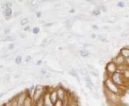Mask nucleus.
<instances>
[{
    "label": "nucleus",
    "mask_w": 129,
    "mask_h": 106,
    "mask_svg": "<svg viewBox=\"0 0 129 106\" xmlns=\"http://www.w3.org/2000/svg\"><path fill=\"white\" fill-rule=\"evenodd\" d=\"M2 67H2V65H0V68H2Z\"/></svg>",
    "instance_id": "nucleus-44"
},
{
    "label": "nucleus",
    "mask_w": 129,
    "mask_h": 106,
    "mask_svg": "<svg viewBox=\"0 0 129 106\" xmlns=\"http://www.w3.org/2000/svg\"><path fill=\"white\" fill-rule=\"evenodd\" d=\"M20 37H22V39H24V38H25V37H26V35H25L24 34H20Z\"/></svg>",
    "instance_id": "nucleus-41"
},
{
    "label": "nucleus",
    "mask_w": 129,
    "mask_h": 106,
    "mask_svg": "<svg viewBox=\"0 0 129 106\" xmlns=\"http://www.w3.org/2000/svg\"><path fill=\"white\" fill-rule=\"evenodd\" d=\"M35 106H45L44 105V100L43 97H41L40 99H39L38 100L35 102Z\"/></svg>",
    "instance_id": "nucleus-15"
},
{
    "label": "nucleus",
    "mask_w": 129,
    "mask_h": 106,
    "mask_svg": "<svg viewBox=\"0 0 129 106\" xmlns=\"http://www.w3.org/2000/svg\"><path fill=\"white\" fill-rule=\"evenodd\" d=\"M28 95V92H21L20 94H19L17 96L16 99H17V104L18 106H23L24 102L25 101V99Z\"/></svg>",
    "instance_id": "nucleus-7"
},
{
    "label": "nucleus",
    "mask_w": 129,
    "mask_h": 106,
    "mask_svg": "<svg viewBox=\"0 0 129 106\" xmlns=\"http://www.w3.org/2000/svg\"><path fill=\"white\" fill-rule=\"evenodd\" d=\"M37 8H38V5H32V6L30 7V11L35 12Z\"/></svg>",
    "instance_id": "nucleus-24"
},
{
    "label": "nucleus",
    "mask_w": 129,
    "mask_h": 106,
    "mask_svg": "<svg viewBox=\"0 0 129 106\" xmlns=\"http://www.w3.org/2000/svg\"><path fill=\"white\" fill-rule=\"evenodd\" d=\"M68 106H79L78 100H75V99L70 100V98H69V103H68Z\"/></svg>",
    "instance_id": "nucleus-16"
},
{
    "label": "nucleus",
    "mask_w": 129,
    "mask_h": 106,
    "mask_svg": "<svg viewBox=\"0 0 129 106\" xmlns=\"http://www.w3.org/2000/svg\"><path fill=\"white\" fill-rule=\"evenodd\" d=\"M9 32H10V29H6L5 30V34H8Z\"/></svg>",
    "instance_id": "nucleus-40"
},
{
    "label": "nucleus",
    "mask_w": 129,
    "mask_h": 106,
    "mask_svg": "<svg viewBox=\"0 0 129 106\" xmlns=\"http://www.w3.org/2000/svg\"><path fill=\"white\" fill-rule=\"evenodd\" d=\"M88 3H90V5H95V6H96L98 5V2H97L96 1H88Z\"/></svg>",
    "instance_id": "nucleus-32"
},
{
    "label": "nucleus",
    "mask_w": 129,
    "mask_h": 106,
    "mask_svg": "<svg viewBox=\"0 0 129 106\" xmlns=\"http://www.w3.org/2000/svg\"><path fill=\"white\" fill-rule=\"evenodd\" d=\"M34 104H35V102L33 100L32 97L28 93V95L26 97V99H25V101L24 102L23 106H33Z\"/></svg>",
    "instance_id": "nucleus-12"
},
{
    "label": "nucleus",
    "mask_w": 129,
    "mask_h": 106,
    "mask_svg": "<svg viewBox=\"0 0 129 106\" xmlns=\"http://www.w3.org/2000/svg\"><path fill=\"white\" fill-rule=\"evenodd\" d=\"M68 73L70 75H71V76H73L75 78H76L78 80V82L80 81V79L79 78V75H78V70L77 69H75V68H72V69H69L68 71Z\"/></svg>",
    "instance_id": "nucleus-11"
},
{
    "label": "nucleus",
    "mask_w": 129,
    "mask_h": 106,
    "mask_svg": "<svg viewBox=\"0 0 129 106\" xmlns=\"http://www.w3.org/2000/svg\"><path fill=\"white\" fill-rule=\"evenodd\" d=\"M117 69H118V66L111 60L110 62H108L106 65V73H107L110 77L113 74L117 72Z\"/></svg>",
    "instance_id": "nucleus-5"
},
{
    "label": "nucleus",
    "mask_w": 129,
    "mask_h": 106,
    "mask_svg": "<svg viewBox=\"0 0 129 106\" xmlns=\"http://www.w3.org/2000/svg\"><path fill=\"white\" fill-rule=\"evenodd\" d=\"M69 12L70 13H74V12H75V9H74L73 8H72V9L69 11Z\"/></svg>",
    "instance_id": "nucleus-42"
},
{
    "label": "nucleus",
    "mask_w": 129,
    "mask_h": 106,
    "mask_svg": "<svg viewBox=\"0 0 129 106\" xmlns=\"http://www.w3.org/2000/svg\"><path fill=\"white\" fill-rule=\"evenodd\" d=\"M54 106H65V105H64V102L62 101V100H58L54 104Z\"/></svg>",
    "instance_id": "nucleus-21"
},
{
    "label": "nucleus",
    "mask_w": 129,
    "mask_h": 106,
    "mask_svg": "<svg viewBox=\"0 0 129 106\" xmlns=\"http://www.w3.org/2000/svg\"><path fill=\"white\" fill-rule=\"evenodd\" d=\"M79 55L83 58H87L90 56V52H88L87 50H79Z\"/></svg>",
    "instance_id": "nucleus-13"
},
{
    "label": "nucleus",
    "mask_w": 129,
    "mask_h": 106,
    "mask_svg": "<svg viewBox=\"0 0 129 106\" xmlns=\"http://www.w3.org/2000/svg\"><path fill=\"white\" fill-rule=\"evenodd\" d=\"M29 22V19L27 18H23L21 19L20 21V24L21 25H26Z\"/></svg>",
    "instance_id": "nucleus-22"
},
{
    "label": "nucleus",
    "mask_w": 129,
    "mask_h": 106,
    "mask_svg": "<svg viewBox=\"0 0 129 106\" xmlns=\"http://www.w3.org/2000/svg\"><path fill=\"white\" fill-rule=\"evenodd\" d=\"M119 54L123 56L125 59L129 57V47L125 46L124 47L121 48L119 52Z\"/></svg>",
    "instance_id": "nucleus-10"
},
{
    "label": "nucleus",
    "mask_w": 129,
    "mask_h": 106,
    "mask_svg": "<svg viewBox=\"0 0 129 106\" xmlns=\"http://www.w3.org/2000/svg\"><path fill=\"white\" fill-rule=\"evenodd\" d=\"M22 57L21 55L17 56V57L15 58V62H16V64H17V65H20V64L22 63Z\"/></svg>",
    "instance_id": "nucleus-20"
},
{
    "label": "nucleus",
    "mask_w": 129,
    "mask_h": 106,
    "mask_svg": "<svg viewBox=\"0 0 129 106\" xmlns=\"http://www.w3.org/2000/svg\"><path fill=\"white\" fill-rule=\"evenodd\" d=\"M40 28L37 27H35L32 29V33L34 34H39L40 32Z\"/></svg>",
    "instance_id": "nucleus-23"
},
{
    "label": "nucleus",
    "mask_w": 129,
    "mask_h": 106,
    "mask_svg": "<svg viewBox=\"0 0 129 106\" xmlns=\"http://www.w3.org/2000/svg\"><path fill=\"white\" fill-rule=\"evenodd\" d=\"M53 24H54V23H52V22H47V23L44 24L43 27H52Z\"/></svg>",
    "instance_id": "nucleus-26"
},
{
    "label": "nucleus",
    "mask_w": 129,
    "mask_h": 106,
    "mask_svg": "<svg viewBox=\"0 0 129 106\" xmlns=\"http://www.w3.org/2000/svg\"><path fill=\"white\" fill-rule=\"evenodd\" d=\"M92 29L93 30H99V27H98V26H97L96 24H92Z\"/></svg>",
    "instance_id": "nucleus-33"
},
{
    "label": "nucleus",
    "mask_w": 129,
    "mask_h": 106,
    "mask_svg": "<svg viewBox=\"0 0 129 106\" xmlns=\"http://www.w3.org/2000/svg\"><path fill=\"white\" fill-rule=\"evenodd\" d=\"M43 100H44V105L45 106H54L53 102H52L50 97V92L47 90L45 93L44 96H43Z\"/></svg>",
    "instance_id": "nucleus-9"
},
{
    "label": "nucleus",
    "mask_w": 129,
    "mask_h": 106,
    "mask_svg": "<svg viewBox=\"0 0 129 106\" xmlns=\"http://www.w3.org/2000/svg\"><path fill=\"white\" fill-rule=\"evenodd\" d=\"M22 14L20 12H15L14 13V17H17L19 15H20V14Z\"/></svg>",
    "instance_id": "nucleus-36"
},
{
    "label": "nucleus",
    "mask_w": 129,
    "mask_h": 106,
    "mask_svg": "<svg viewBox=\"0 0 129 106\" xmlns=\"http://www.w3.org/2000/svg\"><path fill=\"white\" fill-rule=\"evenodd\" d=\"M125 65H127L128 67H129V57L125 59Z\"/></svg>",
    "instance_id": "nucleus-37"
},
{
    "label": "nucleus",
    "mask_w": 129,
    "mask_h": 106,
    "mask_svg": "<svg viewBox=\"0 0 129 106\" xmlns=\"http://www.w3.org/2000/svg\"><path fill=\"white\" fill-rule=\"evenodd\" d=\"M125 5V4L124 2H118V4H117V6L118 7H121V8H123V7H124Z\"/></svg>",
    "instance_id": "nucleus-25"
},
{
    "label": "nucleus",
    "mask_w": 129,
    "mask_h": 106,
    "mask_svg": "<svg viewBox=\"0 0 129 106\" xmlns=\"http://www.w3.org/2000/svg\"><path fill=\"white\" fill-rule=\"evenodd\" d=\"M47 90V87H45L43 85H38L35 87V91H34V95H33V97L32 99L34 102L37 101L39 99H40L41 97L44 96L45 93L46 92Z\"/></svg>",
    "instance_id": "nucleus-3"
},
{
    "label": "nucleus",
    "mask_w": 129,
    "mask_h": 106,
    "mask_svg": "<svg viewBox=\"0 0 129 106\" xmlns=\"http://www.w3.org/2000/svg\"><path fill=\"white\" fill-rule=\"evenodd\" d=\"M35 15L37 18H41L42 17V12H35Z\"/></svg>",
    "instance_id": "nucleus-31"
},
{
    "label": "nucleus",
    "mask_w": 129,
    "mask_h": 106,
    "mask_svg": "<svg viewBox=\"0 0 129 106\" xmlns=\"http://www.w3.org/2000/svg\"><path fill=\"white\" fill-rule=\"evenodd\" d=\"M113 29V30H115V31H120V29H122V28H121L120 26H115Z\"/></svg>",
    "instance_id": "nucleus-30"
},
{
    "label": "nucleus",
    "mask_w": 129,
    "mask_h": 106,
    "mask_svg": "<svg viewBox=\"0 0 129 106\" xmlns=\"http://www.w3.org/2000/svg\"><path fill=\"white\" fill-rule=\"evenodd\" d=\"M54 40H55V38H54L53 35H50V36L47 37L46 38H45L43 40V41L42 42L40 47H46L49 46L51 43L53 42Z\"/></svg>",
    "instance_id": "nucleus-8"
},
{
    "label": "nucleus",
    "mask_w": 129,
    "mask_h": 106,
    "mask_svg": "<svg viewBox=\"0 0 129 106\" xmlns=\"http://www.w3.org/2000/svg\"><path fill=\"white\" fill-rule=\"evenodd\" d=\"M103 88H106L108 90L113 92L115 94H117L120 96L122 95V92L124 90V89L120 88L119 86L115 85V83L111 80V78H108V80L103 81Z\"/></svg>",
    "instance_id": "nucleus-2"
},
{
    "label": "nucleus",
    "mask_w": 129,
    "mask_h": 106,
    "mask_svg": "<svg viewBox=\"0 0 129 106\" xmlns=\"http://www.w3.org/2000/svg\"><path fill=\"white\" fill-rule=\"evenodd\" d=\"M4 79H5V81H9V80H10V75H9V74L5 75V77H4Z\"/></svg>",
    "instance_id": "nucleus-29"
},
{
    "label": "nucleus",
    "mask_w": 129,
    "mask_h": 106,
    "mask_svg": "<svg viewBox=\"0 0 129 106\" xmlns=\"http://www.w3.org/2000/svg\"><path fill=\"white\" fill-rule=\"evenodd\" d=\"M42 63V60H38L37 62H36V65H37V66H38V65H40Z\"/></svg>",
    "instance_id": "nucleus-38"
},
{
    "label": "nucleus",
    "mask_w": 129,
    "mask_h": 106,
    "mask_svg": "<svg viewBox=\"0 0 129 106\" xmlns=\"http://www.w3.org/2000/svg\"><path fill=\"white\" fill-rule=\"evenodd\" d=\"M29 29H30V27L29 26H27V27H24V31H29Z\"/></svg>",
    "instance_id": "nucleus-39"
},
{
    "label": "nucleus",
    "mask_w": 129,
    "mask_h": 106,
    "mask_svg": "<svg viewBox=\"0 0 129 106\" xmlns=\"http://www.w3.org/2000/svg\"><path fill=\"white\" fill-rule=\"evenodd\" d=\"M91 92V95H92V96L95 99H97V100H100L101 99V95H100V94L98 93V92H95V90H92V91H90Z\"/></svg>",
    "instance_id": "nucleus-17"
},
{
    "label": "nucleus",
    "mask_w": 129,
    "mask_h": 106,
    "mask_svg": "<svg viewBox=\"0 0 129 106\" xmlns=\"http://www.w3.org/2000/svg\"><path fill=\"white\" fill-rule=\"evenodd\" d=\"M5 92H3V93H2V94H0V97H2V96H3V95H5Z\"/></svg>",
    "instance_id": "nucleus-43"
},
{
    "label": "nucleus",
    "mask_w": 129,
    "mask_h": 106,
    "mask_svg": "<svg viewBox=\"0 0 129 106\" xmlns=\"http://www.w3.org/2000/svg\"><path fill=\"white\" fill-rule=\"evenodd\" d=\"M90 37H91V38H92V39L95 40V39L98 38V35H97V34H92L90 35Z\"/></svg>",
    "instance_id": "nucleus-35"
},
{
    "label": "nucleus",
    "mask_w": 129,
    "mask_h": 106,
    "mask_svg": "<svg viewBox=\"0 0 129 106\" xmlns=\"http://www.w3.org/2000/svg\"><path fill=\"white\" fill-rule=\"evenodd\" d=\"M129 35V28H127V29H124L121 34H120V36L122 37H128Z\"/></svg>",
    "instance_id": "nucleus-19"
},
{
    "label": "nucleus",
    "mask_w": 129,
    "mask_h": 106,
    "mask_svg": "<svg viewBox=\"0 0 129 106\" xmlns=\"http://www.w3.org/2000/svg\"><path fill=\"white\" fill-rule=\"evenodd\" d=\"M14 47H15V44L14 43H11V44H9V46H8V50H13L14 49Z\"/></svg>",
    "instance_id": "nucleus-27"
},
{
    "label": "nucleus",
    "mask_w": 129,
    "mask_h": 106,
    "mask_svg": "<svg viewBox=\"0 0 129 106\" xmlns=\"http://www.w3.org/2000/svg\"><path fill=\"white\" fill-rule=\"evenodd\" d=\"M56 91L57 93V97H58V100H62L64 101L65 100L68 99V92H67V90L62 87V85H59L56 88Z\"/></svg>",
    "instance_id": "nucleus-4"
},
{
    "label": "nucleus",
    "mask_w": 129,
    "mask_h": 106,
    "mask_svg": "<svg viewBox=\"0 0 129 106\" xmlns=\"http://www.w3.org/2000/svg\"><path fill=\"white\" fill-rule=\"evenodd\" d=\"M101 11L100 9L96 8V9H95L94 10H92V12H91V14H92L93 16L97 17V16H99V15L101 14Z\"/></svg>",
    "instance_id": "nucleus-18"
},
{
    "label": "nucleus",
    "mask_w": 129,
    "mask_h": 106,
    "mask_svg": "<svg viewBox=\"0 0 129 106\" xmlns=\"http://www.w3.org/2000/svg\"><path fill=\"white\" fill-rule=\"evenodd\" d=\"M62 7V4L61 3H56L55 5V8L56 9H58V8H60Z\"/></svg>",
    "instance_id": "nucleus-34"
},
{
    "label": "nucleus",
    "mask_w": 129,
    "mask_h": 106,
    "mask_svg": "<svg viewBox=\"0 0 129 106\" xmlns=\"http://www.w3.org/2000/svg\"><path fill=\"white\" fill-rule=\"evenodd\" d=\"M111 80L115 83V85H117L118 86H119L120 88L125 89V88L128 87L127 84H128L129 81L128 80L125 78L124 76L123 75V74L116 72L115 73L113 74L110 77Z\"/></svg>",
    "instance_id": "nucleus-1"
},
{
    "label": "nucleus",
    "mask_w": 129,
    "mask_h": 106,
    "mask_svg": "<svg viewBox=\"0 0 129 106\" xmlns=\"http://www.w3.org/2000/svg\"><path fill=\"white\" fill-rule=\"evenodd\" d=\"M32 57L30 55H27V57H26V59H25V62H29L31 60H32Z\"/></svg>",
    "instance_id": "nucleus-28"
},
{
    "label": "nucleus",
    "mask_w": 129,
    "mask_h": 106,
    "mask_svg": "<svg viewBox=\"0 0 129 106\" xmlns=\"http://www.w3.org/2000/svg\"><path fill=\"white\" fill-rule=\"evenodd\" d=\"M4 15L5 16V18L7 20L9 19V18L12 16V11L11 8H7L5 9V12H4Z\"/></svg>",
    "instance_id": "nucleus-14"
},
{
    "label": "nucleus",
    "mask_w": 129,
    "mask_h": 106,
    "mask_svg": "<svg viewBox=\"0 0 129 106\" xmlns=\"http://www.w3.org/2000/svg\"><path fill=\"white\" fill-rule=\"evenodd\" d=\"M111 61H113L117 66H120V65H125V59L121 55H120L119 53L115 56V57H114L111 60Z\"/></svg>",
    "instance_id": "nucleus-6"
}]
</instances>
